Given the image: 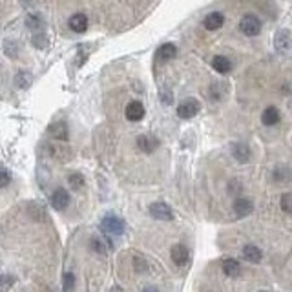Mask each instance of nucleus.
<instances>
[{
	"instance_id": "f257e3e1",
	"label": "nucleus",
	"mask_w": 292,
	"mask_h": 292,
	"mask_svg": "<svg viewBox=\"0 0 292 292\" xmlns=\"http://www.w3.org/2000/svg\"><path fill=\"white\" fill-rule=\"evenodd\" d=\"M101 228L104 234H113V236H120L124 232V221L120 219L119 216H113V214H108V216L103 217L101 221Z\"/></svg>"
},
{
	"instance_id": "f03ea898",
	"label": "nucleus",
	"mask_w": 292,
	"mask_h": 292,
	"mask_svg": "<svg viewBox=\"0 0 292 292\" xmlns=\"http://www.w3.org/2000/svg\"><path fill=\"white\" fill-rule=\"evenodd\" d=\"M240 30L247 37H256L261 31V22L256 15H245L240 22Z\"/></svg>"
},
{
	"instance_id": "7ed1b4c3",
	"label": "nucleus",
	"mask_w": 292,
	"mask_h": 292,
	"mask_svg": "<svg viewBox=\"0 0 292 292\" xmlns=\"http://www.w3.org/2000/svg\"><path fill=\"white\" fill-rule=\"evenodd\" d=\"M148 212H150V216L154 217V219H159V221H172V219H173L172 208H170V206H168L166 203H163V201L152 203L150 208H148Z\"/></svg>"
},
{
	"instance_id": "20e7f679",
	"label": "nucleus",
	"mask_w": 292,
	"mask_h": 292,
	"mask_svg": "<svg viewBox=\"0 0 292 292\" xmlns=\"http://www.w3.org/2000/svg\"><path fill=\"white\" fill-rule=\"evenodd\" d=\"M199 103L195 101V99H187L185 103H181L179 108H177V115H179L181 119H192V117H195L197 115V112H199Z\"/></svg>"
},
{
	"instance_id": "39448f33",
	"label": "nucleus",
	"mask_w": 292,
	"mask_h": 292,
	"mask_svg": "<svg viewBox=\"0 0 292 292\" xmlns=\"http://www.w3.org/2000/svg\"><path fill=\"white\" fill-rule=\"evenodd\" d=\"M274 46H276V50L279 53L291 52V48H292V35H291V31H287V30H279V31H277L276 37H274Z\"/></svg>"
},
{
	"instance_id": "423d86ee",
	"label": "nucleus",
	"mask_w": 292,
	"mask_h": 292,
	"mask_svg": "<svg viewBox=\"0 0 292 292\" xmlns=\"http://www.w3.org/2000/svg\"><path fill=\"white\" fill-rule=\"evenodd\" d=\"M50 203H52V206L55 210H64L69 205V195H68L64 188H57L52 194V197H50Z\"/></svg>"
},
{
	"instance_id": "0eeeda50",
	"label": "nucleus",
	"mask_w": 292,
	"mask_h": 292,
	"mask_svg": "<svg viewBox=\"0 0 292 292\" xmlns=\"http://www.w3.org/2000/svg\"><path fill=\"white\" fill-rule=\"evenodd\" d=\"M252 210H254V203L247 197H240L234 201V214L238 217H247L248 214H252Z\"/></svg>"
},
{
	"instance_id": "6e6552de",
	"label": "nucleus",
	"mask_w": 292,
	"mask_h": 292,
	"mask_svg": "<svg viewBox=\"0 0 292 292\" xmlns=\"http://www.w3.org/2000/svg\"><path fill=\"white\" fill-rule=\"evenodd\" d=\"M144 117V106L139 103V101H132L130 104L126 106V119L132 120V122H137Z\"/></svg>"
},
{
	"instance_id": "1a4fd4ad",
	"label": "nucleus",
	"mask_w": 292,
	"mask_h": 292,
	"mask_svg": "<svg viewBox=\"0 0 292 292\" xmlns=\"http://www.w3.org/2000/svg\"><path fill=\"white\" fill-rule=\"evenodd\" d=\"M69 30L75 31V33H84L88 30V17L84 13H75V15L69 18Z\"/></svg>"
},
{
	"instance_id": "9d476101",
	"label": "nucleus",
	"mask_w": 292,
	"mask_h": 292,
	"mask_svg": "<svg viewBox=\"0 0 292 292\" xmlns=\"http://www.w3.org/2000/svg\"><path fill=\"white\" fill-rule=\"evenodd\" d=\"M170 256H172V261L175 263V265H179V267H183V265L188 261V258H190L188 248L185 247V245H173Z\"/></svg>"
},
{
	"instance_id": "9b49d317",
	"label": "nucleus",
	"mask_w": 292,
	"mask_h": 292,
	"mask_svg": "<svg viewBox=\"0 0 292 292\" xmlns=\"http://www.w3.org/2000/svg\"><path fill=\"white\" fill-rule=\"evenodd\" d=\"M137 146H139V150L144 152V154H152V152H155V148L159 146V141L155 137H150V135H141V137L137 139Z\"/></svg>"
},
{
	"instance_id": "f8f14e48",
	"label": "nucleus",
	"mask_w": 292,
	"mask_h": 292,
	"mask_svg": "<svg viewBox=\"0 0 292 292\" xmlns=\"http://www.w3.org/2000/svg\"><path fill=\"white\" fill-rule=\"evenodd\" d=\"M232 155L240 163H248L250 161V148L245 142H236V144H232Z\"/></svg>"
},
{
	"instance_id": "ddd939ff",
	"label": "nucleus",
	"mask_w": 292,
	"mask_h": 292,
	"mask_svg": "<svg viewBox=\"0 0 292 292\" xmlns=\"http://www.w3.org/2000/svg\"><path fill=\"white\" fill-rule=\"evenodd\" d=\"M223 24H225V17L221 15V13H217V11H214V13L206 15V17H205V20H203V26H205L206 30H210V31L219 30Z\"/></svg>"
},
{
	"instance_id": "4468645a",
	"label": "nucleus",
	"mask_w": 292,
	"mask_h": 292,
	"mask_svg": "<svg viewBox=\"0 0 292 292\" xmlns=\"http://www.w3.org/2000/svg\"><path fill=\"white\" fill-rule=\"evenodd\" d=\"M50 135H53V139L57 141H68L69 137V130H68L66 122H55L50 126Z\"/></svg>"
},
{
	"instance_id": "2eb2a0df",
	"label": "nucleus",
	"mask_w": 292,
	"mask_h": 292,
	"mask_svg": "<svg viewBox=\"0 0 292 292\" xmlns=\"http://www.w3.org/2000/svg\"><path fill=\"white\" fill-rule=\"evenodd\" d=\"M90 247L93 252L97 254H106L108 248H112V243L106 240V238H101V236H93L90 240Z\"/></svg>"
},
{
	"instance_id": "dca6fc26",
	"label": "nucleus",
	"mask_w": 292,
	"mask_h": 292,
	"mask_svg": "<svg viewBox=\"0 0 292 292\" xmlns=\"http://www.w3.org/2000/svg\"><path fill=\"white\" fill-rule=\"evenodd\" d=\"M243 258H245L248 263H259L263 254L256 245H245V247H243Z\"/></svg>"
},
{
	"instance_id": "f3484780",
	"label": "nucleus",
	"mask_w": 292,
	"mask_h": 292,
	"mask_svg": "<svg viewBox=\"0 0 292 292\" xmlns=\"http://www.w3.org/2000/svg\"><path fill=\"white\" fill-rule=\"evenodd\" d=\"M261 120H263V124H267V126H274V124H277V122H279V112H277V108L269 106V108L263 112Z\"/></svg>"
},
{
	"instance_id": "a211bd4d",
	"label": "nucleus",
	"mask_w": 292,
	"mask_h": 292,
	"mask_svg": "<svg viewBox=\"0 0 292 292\" xmlns=\"http://www.w3.org/2000/svg\"><path fill=\"white\" fill-rule=\"evenodd\" d=\"M212 68L216 69L217 73H228L232 64H230V60L226 59V57L217 55V57H214V60H212Z\"/></svg>"
},
{
	"instance_id": "6ab92c4d",
	"label": "nucleus",
	"mask_w": 292,
	"mask_h": 292,
	"mask_svg": "<svg viewBox=\"0 0 292 292\" xmlns=\"http://www.w3.org/2000/svg\"><path fill=\"white\" fill-rule=\"evenodd\" d=\"M223 272H225L228 277H238L241 274L240 261H236V259H225V263H223Z\"/></svg>"
},
{
	"instance_id": "aec40b11",
	"label": "nucleus",
	"mask_w": 292,
	"mask_h": 292,
	"mask_svg": "<svg viewBox=\"0 0 292 292\" xmlns=\"http://www.w3.org/2000/svg\"><path fill=\"white\" fill-rule=\"evenodd\" d=\"M175 55H177V48L173 44H170V42H168V44H163L157 50V57L161 60H170V59H173Z\"/></svg>"
},
{
	"instance_id": "412c9836",
	"label": "nucleus",
	"mask_w": 292,
	"mask_h": 292,
	"mask_svg": "<svg viewBox=\"0 0 292 292\" xmlns=\"http://www.w3.org/2000/svg\"><path fill=\"white\" fill-rule=\"evenodd\" d=\"M62 291L64 292L75 291V274H73V272H66V274L62 276Z\"/></svg>"
},
{
	"instance_id": "4be33fe9",
	"label": "nucleus",
	"mask_w": 292,
	"mask_h": 292,
	"mask_svg": "<svg viewBox=\"0 0 292 292\" xmlns=\"http://www.w3.org/2000/svg\"><path fill=\"white\" fill-rule=\"evenodd\" d=\"M292 177V172L287 168V166H276V170H274V179L277 183H285V181H289Z\"/></svg>"
},
{
	"instance_id": "5701e85b",
	"label": "nucleus",
	"mask_w": 292,
	"mask_h": 292,
	"mask_svg": "<svg viewBox=\"0 0 292 292\" xmlns=\"http://www.w3.org/2000/svg\"><path fill=\"white\" fill-rule=\"evenodd\" d=\"M68 183H69V187L73 188V190H81L84 187V177L83 173H69L68 175Z\"/></svg>"
},
{
	"instance_id": "b1692460",
	"label": "nucleus",
	"mask_w": 292,
	"mask_h": 292,
	"mask_svg": "<svg viewBox=\"0 0 292 292\" xmlns=\"http://www.w3.org/2000/svg\"><path fill=\"white\" fill-rule=\"evenodd\" d=\"M13 285H15V277L8 276V274H0V292L9 291Z\"/></svg>"
},
{
	"instance_id": "393cba45",
	"label": "nucleus",
	"mask_w": 292,
	"mask_h": 292,
	"mask_svg": "<svg viewBox=\"0 0 292 292\" xmlns=\"http://www.w3.org/2000/svg\"><path fill=\"white\" fill-rule=\"evenodd\" d=\"M15 83L18 88H28L31 84V75L30 73H18L15 79Z\"/></svg>"
},
{
	"instance_id": "a878e982",
	"label": "nucleus",
	"mask_w": 292,
	"mask_h": 292,
	"mask_svg": "<svg viewBox=\"0 0 292 292\" xmlns=\"http://www.w3.org/2000/svg\"><path fill=\"white\" fill-rule=\"evenodd\" d=\"M281 208L287 214H292V194H283L281 195Z\"/></svg>"
},
{
	"instance_id": "bb28decb",
	"label": "nucleus",
	"mask_w": 292,
	"mask_h": 292,
	"mask_svg": "<svg viewBox=\"0 0 292 292\" xmlns=\"http://www.w3.org/2000/svg\"><path fill=\"white\" fill-rule=\"evenodd\" d=\"M9 183H11V173H9L6 168L0 166V188L8 187Z\"/></svg>"
},
{
	"instance_id": "cd10ccee",
	"label": "nucleus",
	"mask_w": 292,
	"mask_h": 292,
	"mask_svg": "<svg viewBox=\"0 0 292 292\" xmlns=\"http://www.w3.org/2000/svg\"><path fill=\"white\" fill-rule=\"evenodd\" d=\"M28 28H31V30H42V18L40 17H30L28 18Z\"/></svg>"
},
{
	"instance_id": "c85d7f7f",
	"label": "nucleus",
	"mask_w": 292,
	"mask_h": 292,
	"mask_svg": "<svg viewBox=\"0 0 292 292\" xmlns=\"http://www.w3.org/2000/svg\"><path fill=\"white\" fill-rule=\"evenodd\" d=\"M135 270H137V272H144V270H146V263H144V259L135 258Z\"/></svg>"
},
{
	"instance_id": "c756f323",
	"label": "nucleus",
	"mask_w": 292,
	"mask_h": 292,
	"mask_svg": "<svg viewBox=\"0 0 292 292\" xmlns=\"http://www.w3.org/2000/svg\"><path fill=\"white\" fill-rule=\"evenodd\" d=\"M42 38H46L42 33H40V35H35V37H33V44L37 46V48H44L46 42H42Z\"/></svg>"
},
{
	"instance_id": "7c9ffc66",
	"label": "nucleus",
	"mask_w": 292,
	"mask_h": 292,
	"mask_svg": "<svg viewBox=\"0 0 292 292\" xmlns=\"http://www.w3.org/2000/svg\"><path fill=\"white\" fill-rule=\"evenodd\" d=\"M141 292H159V289L157 287H144Z\"/></svg>"
},
{
	"instance_id": "2f4dec72",
	"label": "nucleus",
	"mask_w": 292,
	"mask_h": 292,
	"mask_svg": "<svg viewBox=\"0 0 292 292\" xmlns=\"http://www.w3.org/2000/svg\"><path fill=\"white\" fill-rule=\"evenodd\" d=\"M110 292H120V289H119V287H113V289H112Z\"/></svg>"
},
{
	"instance_id": "473e14b6",
	"label": "nucleus",
	"mask_w": 292,
	"mask_h": 292,
	"mask_svg": "<svg viewBox=\"0 0 292 292\" xmlns=\"http://www.w3.org/2000/svg\"><path fill=\"white\" fill-rule=\"evenodd\" d=\"M259 292H272V291H259Z\"/></svg>"
}]
</instances>
